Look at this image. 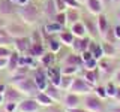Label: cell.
Instances as JSON below:
<instances>
[{"mask_svg":"<svg viewBox=\"0 0 120 112\" xmlns=\"http://www.w3.org/2000/svg\"><path fill=\"white\" fill-rule=\"evenodd\" d=\"M41 14H42V9H41L35 2H29L26 6L18 7V10H17L18 18H20L24 24H27L29 27L38 24V21H39V18H41Z\"/></svg>","mask_w":120,"mask_h":112,"instance_id":"1","label":"cell"},{"mask_svg":"<svg viewBox=\"0 0 120 112\" xmlns=\"http://www.w3.org/2000/svg\"><path fill=\"white\" fill-rule=\"evenodd\" d=\"M82 108H86L89 112H105V100L98 97L95 93L82 96Z\"/></svg>","mask_w":120,"mask_h":112,"instance_id":"2","label":"cell"},{"mask_svg":"<svg viewBox=\"0 0 120 112\" xmlns=\"http://www.w3.org/2000/svg\"><path fill=\"white\" fill-rule=\"evenodd\" d=\"M119 66L120 63L116 60V57H102L101 60H98V70H99L101 76L111 78Z\"/></svg>","mask_w":120,"mask_h":112,"instance_id":"3","label":"cell"},{"mask_svg":"<svg viewBox=\"0 0 120 112\" xmlns=\"http://www.w3.org/2000/svg\"><path fill=\"white\" fill-rule=\"evenodd\" d=\"M14 87L17 88L24 97H35L38 93L41 91V90L38 88V85L35 84V81H33L32 76H27V78H24L22 81L14 84Z\"/></svg>","mask_w":120,"mask_h":112,"instance_id":"4","label":"cell"},{"mask_svg":"<svg viewBox=\"0 0 120 112\" xmlns=\"http://www.w3.org/2000/svg\"><path fill=\"white\" fill-rule=\"evenodd\" d=\"M93 90H95V87H92V85H90L89 82L86 81L80 73H78V75H75L74 82H72V85H71L69 91L75 93V94H78V96H86V94L93 93Z\"/></svg>","mask_w":120,"mask_h":112,"instance_id":"5","label":"cell"},{"mask_svg":"<svg viewBox=\"0 0 120 112\" xmlns=\"http://www.w3.org/2000/svg\"><path fill=\"white\" fill-rule=\"evenodd\" d=\"M6 30L9 33L11 37H22V36H29V25L24 24L21 20L18 21H9L6 25Z\"/></svg>","mask_w":120,"mask_h":112,"instance_id":"6","label":"cell"},{"mask_svg":"<svg viewBox=\"0 0 120 112\" xmlns=\"http://www.w3.org/2000/svg\"><path fill=\"white\" fill-rule=\"evenodd\" d=\"M81 105H82V96H78L71 91L63 93L62 102H60V108L62 109H74V108H78Z\"/></svg>","mask_w":120,"mask_h":112,"instance_id":"7","label":"cell"},{"mask_svg":"<svg viewBox=\"0 0 120 112\" xmlns=\"http://www.w3.org/2000/svg\"><path fill=\"white\" fill-rule=\"evenodd\" d=\"M30 76L33 78L35 84L38 85V88H39L41 91H44L45 87L50 84V81H48V78H47V72H45V69L42 66L35 67V69L32 70V73H30Z\"/></svg>","mask_w":120,"mask_h":112,"instance_id":"8","label":"cell"},{"mask_svg":"<svg viewBox=\"0 0 120 112\" xmlns=\"http://www.w3.org/2000/svg\"><path fill=\"white\" fill-rule=\"evenodd\" d=\"M41 111H42V108L35 100V97H24L18 103V109H17V112H41Z\"/></svg>","mask_w":120,"mask_h":112,"instance_id":"9","label":"cell"},{"mask_svg":"<svg viewBox=\"0 0 120 112\" xmlns=\"http://www.w3.org/2000/svg\"><path fill=\"white\" fill-rule=\"evenodd\" d=\"M81 21L84 22V27L87 30V36L92 39H98L99 37V32H98V22L96 18H93V15H86L84 18L81 17Z\"/></svg>","mask_w":120,"mask_h":112,"instance_id":"10","label":"cell"},{"mask_svg":"<svg viewBox=\"0 0 120 112\" xmlns=\"http://www.w3.org/2000/svg\"><path fill=\"white\" fill-rule=\"evenodd\" d=\"M45 72H47V78L50 81V84L59 87L60 81H62V66H59L56 63V64H52L50 67H45Z\"/></svg>","mask_w":120,"mask_h":112,"instance_id":"11","label":"cell"},{"mask_svg":"<svg viewBox=\"0 0 120 112\" xmlns=\"http://www.w3.org/2000/svg\"><path fill=\"white\" fill-rule=\"evenodd\" d=\"M3 97H5V103H20L21 100L24 99V96L11 84L6 85V90H5V93H3Z\"/></svg>","mask_w":120,"mask_h":112,"instance_id":"12","label":"cell"},{"mask_svg":"<svg viewBox=\"0 0 120 112\" xmlns=\"http://www.w3.org/2000/svg\"><path fill=\"white\" fill-rule=\"evenodd\" d=\"M90 40H92V37H89V36H84V37H75L72 46H71V49H72V52H75V54H81V52H84V51L89 49Z\"/></svg>","mask_w":120,"mask_h":112,"instance_id":"13","label":"cell"},{"mask_svg":"<svg viewBox=\"0 0 120 112\" xmlns=\"http://www.w3.org/2000/svg\"><path fill=\"white\" fill-rule=\"evenodd\" d=\"M84 6H86V9H87V12L90 15H93V17L101 15V14L104 12V9H105V6L102 5L101 0H86Z\"/></svg>","mask_w":120,"mask_h":112,"instance_id":"14","label":"cell"},{"mask_svg":"<svg viewBox=\"0 0 120 112\" xmlns=\"http://www.w3.org/2000/svg\"><path fill=\"white\" fill-rule=\"evenodd\" d=\"M80 75L84 78L86 81L89 82L92 87H96L99 84V79H101V73L98 69H93V70H87V69H81Z\"/></svg>","mask_w":120,"mask_h":112,"instance_id":"15","label":"cell"},{"mask_svg":"<svg viewBox=\"0 0 120 112\" xmlns=\"http://www.w3.org/2000/svg\"><path fill=\"white\" fill-rule=\"evenodd\" d=\"M18 6H15L12 3V0H0V15L3 17H12V15H17Z\"/></svg>","mask_w":120,"mask_h":112,"instance_id":"16","label":"cell"},{"mask_svg":"<svg viewBox=\"0 0 120 112\" xmlns=\"http://www.w3.org/2000/svg\"><path fill=\"white\" fill-rule=\"evenodd\" d=\"M30 36H22V37H15L14 39V49L20 54H26L27 49L30 48Z\"/></svg>","mask_w":120,"mask_h":112,"instance_id":"17","label":"cell"},{"mask_svg":"<svg viewBox=\"0 0 120 112\" xmlns=\"http://www.w3.org/2000/svg\"><path fill=\"white\" fill-rule=\"evenodd\" d=\"M62 66H77L82 69V60L80 54L75 52H68L65 57H62Z\"/></svg>","mask_w":120,"mask_h":112,"instance_id":"18","label":"cell"},{"mask_svg":"<svg viewBox=\"0 0 120 112\" xmlns=\"http://www.w3.org/2000/svg\"><path fill=\"white\" fill-rule=\"evenodd\" d=\"M45 51H47V46L44 45V42H33V43H30V48L27 49L26 54H29V55H32L33 58L39 60L45 54Z\"/></svg>","mask_w":120,"mask_h":112,"instance_id":"19","label":"cell"},{"mask_svg":"<svg viewBox=\"0 0 120 112\" xmlns=\"http://www.w3.org/2000/svg\"><path fill=\"white\" fill-rule=\"evenodd\" d=\"M44 93L47 94L48 97H51L52 100H54L57 105H60V102H62V97H63V91L60 90L57 85H52V84H48L47 87H45Z\"/></svg>","mask_w":120,"mask_h":112,"instance_id":"20","label":"cell"},{"mask_svg":"<svg viewBox=\"0 0 120 112\" xmlns=\"http://www.w3.org/2000/svg\"><path fill=\"white\" fill-rule=\"evenodd\" d=\"M45 42H47V49L51 51V52H54V54H59V52L62 51V48H63V45H62V42L59 40L57 35L48 36L47 39H45Z\"/></svg>","mask_w":120,"mask_h":112,"instance_id":"21","label":"cell"},{"mask_svg":"<svg viewBox=\"0 0 120 112\" xmlns=\"http://www.w3.org/2000/svg\"><path fill=\"white\" fill-rule=\"evenodd\" d=\"M96 22H98V32H99V37L102 39L104 35L107 33V30L111 27V25H110V21H108V17L102 12L101 15H98V17H96Z\"/></svg>","mask_w":120,"mask_h":112,"instance_id":"22","label":"cell"},{"mask_svg":"<svg viewBox=\"0 0 120 112\" xmlns=\"http://www.w3.org/2000/svg\"><path fill=\"white\" fill-rule=\"evenodd\" d=\"M39 66H42L44 69L45 67H50V66H52V64H56L57 63V54H54V52H51V51H45V54L41 57L39 60Z\"/></svg>","mask_w":120,"mask_h":112,"instance_id":"23","label":"cell"},{"mask_svg":"<svg viewBox=\"0 0 120 112\" xmlns=\"http://www.w3.org/2000/svg\"><path fill=\"white\" fill-rule=\"evenodd\" d=\"M20 52H17V51H12V54L8 57V67H6V72L8 73H12L15 72V70L20 67Z\"/></svg>","mask_w":120,"mask_h":112,"instance_id":"24","label":"cell"},{"mask_svg":"<svg viewBox=\"0 0 120 112\" xmlns=\"http://www.w3.org/2000/svg\"><path fill=\"white\" fill-rule=\"evenodd\" d=\"M42 14L44 17L48 18V21H52L57 14V9H56V2L54 0H45V5L42 7Z\"/></svg>","mask_w":120,"mask_h":112,"instance_id":"25","label":"cell"},{"mask_svg":"<svg viewBox=\"0 0 120 112\" xmlns=\"http://www.w3.org/2000/svg\"><path fill=\"white\" fill-rule=\"evenodd\" d=\"M63 28H65V27H62V25L57 24L56 21H48L47 24L42 27V32L45 33V39H47V37L51 36V35H59Z\"/></svg>","mask_w":120,"mask_h":112,"instance_id":"26","label":"cell"},{"mask_svg":"<svg viewBox=\"0 0 120 112\" xmlns=\"http://www.w3.org/2000/svg\"><path fill=\"white\" fill-rule=\"evenodd\" d=\"M35 100L39 103V106L42 108V109H47V108H51V106H54V105H57L54 100L51 99V97H48L47 94H45L44 91H39V93H38V94L35 96Z\"/></svg>","mask_w":120,"mask_h":112,"instance_id":"27","label":"cell"},{"mask_svg":"<svg viewBox=\"0 0 120 112\" xmlns=\"http://www.w3.org/2000/svg\"><path fill=\"white\" fill-rule=\"evenodd\" d=\"M65 14H66V24L68 25H72L74 22L81 21V12L77 7H68L65 10Z\"/></svg>","mask_w":120,"mask_h":112,"instance_id":"28","label":"cell"},{"mask_svg":"<svg viewBox=\"0 0 120 112\" xmlns=\"http://www.w3.org/2000/svg\"><path fill=\"white\" fill-rule=\"evenodd\" d=\"M59 37V40L62 42L63 46H68V48H71L72 46V43H74V39H75V36L71 33V30H66V28H63L62 32L57 35Z\"/></svg>","mask_w":120,"mask_h":112,"instance_id":"29","label":"cell"},{"mask_svg":"<svg viewBox=\"0 0 120 112\" xmlns=\"http://www.w3.org/2000/svg\"><path fill=\"white\" fill-rule=\"evenodd\" d=\"M89 51L92 52L93 58L96 60H101L104 57V51H102V46H101V42H98L96 39H92L89 43Z\"/></svg>","mask_w":120,"mask_h":112,"instance_id":"30","label":"cell"},{"mask_svg":"<svg viewBox=\"0 0 120 112\" xmlns=\"http://www.w3.org/2000/svg\"><path fill=\"white\" fill-rule=\"evenodd\" d=\"M69 30H71V33H72L75 37H84V36H87V30H86L84 22H82V21L74 22L72 25H69Z\"/></svg>","mask_w":120,"mask_h":112,"instance_id":"31","label":"cell"},{"mask_svg":"<svg viewBox=\"0 0 120 112\" xmlns=\"http://www.w3.org/2000/svg\"><path fill=\"white\" fill-rule=\"evenodd\" d=\"M101 46H102V51H104V57H116L117 55V45L114 43H108L102 40L101 42Z\"/></svg>","mask_w":120,"mask_h":112,"instance_id":"32","label":"cell"},{"mask_svg":"<svg viewBox=\"0 0 120 112\" xmlns=\"http://www.w3.org/2000/svg\"><path fill=\"white\" fill-rule=\"evenodd\" d=\"M74 78H75V76H72V75H62V81H60L59 88L62 90L63 93L69 91L71 85H72V82H74Z\"/></svg>","mask_w":120,"mask_h":112,"instance_id":"33","label":"cell"},{"mask_svg":"<svg viewBox=\"0 0 120 112\" xmlns=\"http://www.w3.org/2000/svg\"><path fill=\"white\" fill-rule=\"evenodd\" d=\"M105 91H107V96H108V99H111L112 100V97H114V94H116V91H117V85L114 84L111 79L110 81H107L105 82Z\"/></svg>","mask_w":120,"mask_h":112,"instance_id":"34","label":"cell"},{"mask_svg":"<svg viewBox=\"0 0 120 112\" xmlns=\"http://www.w3.org/2000/svg\"><path fill=\"white\" fill-rule=\"evenodd\" d=\"M102 40H105V42H108V43L117 45V37H116V35H114V28H112V27L108 28L107 33H105L104 37H102Z\"/></svg>","mask_w":120,"mask_h":112,"instance_id":"35","label":"cell"},{"mask_svg":"<svg viewBox=\"0 0 120 112\" xmlns=\"http://www.w3.org/2000/svg\"><path fill=\"white\" fill-rule=\"evenodd\" d=\"M93 93L98 96V97H101L102 100H107L108 99V96H107V91H105V85H101V84H98L95 90H93Z\"/></svg>","mask_w":120,"mask_h":112,"instance_id":"36","label":"cell"},{"mask_svg":"<svg viewBox=\"0 0 120 112\" xmlns=\"http://www.w3.org/2000/svg\"><path fill=\"white\" fill-rule=\"evenodd\" d=\"M52 21H56L57 24L62 25V27H66V25H68V24H66V14H65V12H57Z\"/></svg>","mask_w":120,"mask_h":112,"instance_id":"37","label":"cell"},{"mask_svg":"<svg viewBox=\"0 0 120 112\" xmlns=\"http://www.w3.org/2000/svg\"><path fill=\"white\" fill-rule=\"evenodd\" d=\"M0 46H14V37L11 36H2L0 37Z\"/></svg>","mask_w":120,"mask_h":112,"instance_id":"38","label":"cell"},{"mask_svg":"<svg viewBox=\"0 0 120 112\" xmlns=\"http://www.w3.org/2000/svg\"><path fill=\"white\" fill-rule=\"evenodd\" d=\"M82 69H87V70L98 69V60L96 58H92V60H89V61L82 63Z\"/></svg>","mask_w":120,"mask_h":112,"instance_id":"39","label":"cell"},{"mask_svg":"<svg viewBox=\"0 0 120 112\" xmlns=\"http://www.w3.org/2000/svg\"><path fill=\"white\" fill-rule=\"evenodd\" d=\"M14 48L11 46H0V58H8L11 54H12Z\"/></svg>","mask_w":120,"mask_h":112,"instance_id":"40","label":"cell"},{"mask_svg":"<svg viewBox=\"0 0 120 112\" xmlns=\"http://www.w3.org/2000/svg\"><path fill=\"white\" fill-rule=\"evenodd\" d=\"M18 103H5L3 105V111L5 112H17Z\"/></svg>","mask_w":120,"mask_h":112,"instance_id":"41","label":"cell"},{"mask_svg":"<svg viewBox=\"0 0 120 112\" xmlns=\"http://www.w3.org/2000/svg\"><path fill=\"white\" fill-rule=\"evenodd\" d=\"M54 2H56V9H57V12H65L68 9L66 3L63 2V0H54Z\"/></svg>","mask_w":120,"mask_h":112,"instance_id":"42","label":"cell"},{"mask_svg":"<svg viewBox=\"0 0 120 112\" xmlns=\"http://www.w3.org/2000/svg\"><path fill=\"white\" fill-rule=\"evenodd\" d=\"M63 2L66 3L68 7H77V9H80V7H81V3L78 2V0H63Z\"/></svg>","mask_w":120,"mask_h":112,"instance_id":"43","label":"cell"},{"mask_svg":"<svg viewBox=\"0 0 120 112\" xmlns=\"http://www.w3.org/2000/svg\"><path fill=\"white\" fill-rule=\"evenodd\" d=\"M111 81L114 82L116 85H120V66L116 69V72H114V75L111 76Z\"/></svg>","mask_w":120,"mask_h":112,"instance_id":"44","label":"cell"},{"mask_svg":"<svg viewBox=\"0 0 120 112\" xmlns=\"http://www.w3.org/2000/svg\"><path fill=\"white\" fill-rule=\"evenodd\" d=\"M81 60H82V63H86V61H89V60H92L93 58V55H92V52H90L89 49L87 51H84V52H81Z\"/></svg>","mask_w":120,"mask_h":112,"instance_id":"45","label":"cell"},{"mask_svg":"<svg viewBox=\"0 0 120 112\" xmlns=\"http://www.w3.org/2000/svg\"><path fill=\"white\" fill-rule=\"evenodd\" d=\"M29 2H32V0H12V3L15 6H18V7H21V6H26Z\"/></svg>","mask_w":120,"mask_h":112,"instance_id":"46","label":"cell"},{"mask_svg":"<svg viewBox=\"0 0 120 112\" xmlns=\"http://www.w3.org/2000/svg\"><path fill=\"white\" fill-rule=\"evenodd\" d=\"M65 112H89L86 108H82V106H78V108H74V109H63Z\"/></svg>","mask_w":120,"mask_h":112,"instance_id":"47","label":"cell"},{"mask_svg":"<svg viewBox=\"0 0 120 112\" xmlns=\"http://www.w3.org/2000/svg\"><path fill=\"white\" fill-rule=\"evenodd\" d=\"M6 67H8V58H0V72L6 70Z\"/></svg>","mask_w":120,"mask_h":112,"instance_id":"48","label":"cell"},{"mask_svg":"<svg viewBox=\"0 0 120 112\" xmlns=\"http://www.w3.org/2000/svg\"><path fill=\"white\" fill-rule=\"evenodd\" d=\"M112 100H114V103H120V85H117V91H116Z\"/></svg>","mask_w":120,"mask_h":112,"instance_id":"49","label":"cell"},{"mask_svg":"<svg viewBox=\"0 0 120 112\" xmlns=\"http://www.w3.org/2000/svg\"><path fill=\"white\" fill-rule=\"evenodd\" d=\"M8 22H9V20L6 17H3V15H0V27H6Z\"/></svg>","mask_w":120,"mask_h":112,"instance_id":"50","label":"cell"},{"mask_svg":"<svg viewBox=\"0 0 120 112\" xmlns=\"http://www.w3.org/2000/svg\"><path fill=\"white\" fill-rule=\"evenodd\" d=\"M112 28H114V35H116V37H117V40H119L120 39V22H119V24H116Z\"/></svg>","mask_w":120,"mask_h":112,"instance_id":"51","label":"cell"},{"mask_svg":"<svg viewBox=\"0 0 120 112\" xmlns=\"http://www.w3.org/2000/svg\"><path fill=\"white\" fill-rule=\"evenodd\" d=\"M57 105H54V106H51V108H47V111L48 112H65V111H60V109H57Z\"/></svg>","mask_w":120,"mask_h":112,"instance_id":"52","label":"cell"},{"mask_svg":"<svg viewBox=\"0 0 120 112\" xmlns=\"http://www.w3.org/2000/svg\"><path fill=\"white\" fill-rule=\"evenodd\" d=\"M102 2V5L105 6V7H110L111 5H112V0H101Z\"/></svg>","mask_w":120,"mask_h":112,"instance_id":"53","label":"cell"},{"mask_svg":"<svg viewBox=\"0 0 120 112\" xmlns=\"http://www.w3.org/2000/svg\"><path fill=\"white\" fill-rule=\"evenodd\" d=\"M110 112H120V103H116V106H112Z\"/></svg>","mask_w":120,"mask_h":112,"instance_id":"54","label":"cell"},{"mask_svg":"<svg viewBox=\"0 0 120 112\" xmlns=\"http://www.w3.org/2000/svg\"><path fill=\"white\" fill-rule=\"evenodd\" d=\"M6 85H8V84H3V82L0 81V94H3V93H5V90H6Z\"/></svg>","mask_w":120,"mask_h":112,"instance_id":"55","label":"cell"},{"mask_svg":"<svg viewBox=\"0 0 120 112\" xmlns=\"http://www.w3.org/2000/svg\"><path fill=\"white\" fill-rule=\"evenodd\" d=\"M3 105H5V97H3V94H0V106L3 108Z\"/></svg>","mask_w":120,"mask_h":112,"instance_id":"56","label":"cell"},{"mask_svg":"<svg viewBox=\"0 0 120 112\" xmlns=\"http://www.w3.org/2000/svg\"><path fill=\"white\" fill-rule=\"evenodd\" d=\"M112 5H114V6H120V0H112Z\"/></svg>","mask_w":120,"mask_h":112,"instance_id":"57","label":"cell"},{"mask_svg":"<svg viewBox=\"0 0 120 112\" xmlns=\"http://www.w3.org/2000/svg\"><path fill=\"white\" fill-rule=\"evenodd\" d=\"M117 21L120 22V6H119V9H117Z\"/></svg>","mask_w":120,"mask_h":112,"instance_id":"58","label":"cell"},{"mask_svg":"<svg viewBox=\"0 0 120 112\" xmlns=\"http://www.w3.org/2000/svg\"><path fill=\"white\" fill-rule=\"evenodd\" d=\"M117 51H119V52H120V39H119V40H117Z\"/></svg>","mask_w":120,"mask_h":112,"instance_id":"59","label":"cell"},{"mask_svg":"<svg viewBox=\"0 0 120 112\" xmlns=\"http://www.w3.org/2000/svg\"><path fill=\"white\" fill-rule=\"evenodd\" d=\"M78 2H80L81 5H84V2H86V0H78Z\"/></svg>","mask_w":120,"mask_h":112,"instance_id":"60","label":"cell"},{"mask_svg":"<svg viewBox=\"0 0 120 112\" xmlns=\"http://www.w3.org/2000/svg\"><path fill=\"white\" fill-rule=\"evenodd\" d=\"M0 112H5V111H3V108H2V111H0Z\"/></svg>","mask_w":120,"mask_h":112,"instance_id":"61","label":"cell"},{"mask_svg":"<svg viewBox=\"0 0 120 112\" xmlns=\"http://www.w3.org/2000/svg\"><path fill=\"white\" fill-rule=\"evenodd\" d=\"M0 111H2V106H0Z\"/></svg>","mask_w":120,"mask_h":112,"instance_id":"62","label":"cell"}]
</instances>
